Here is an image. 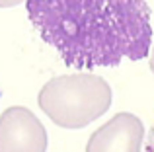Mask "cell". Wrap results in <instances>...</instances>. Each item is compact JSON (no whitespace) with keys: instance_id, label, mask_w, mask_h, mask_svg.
Segmentation results:
<instances>
[{"instance_id":"obj_2","label":"cell","mask_w":154,"mask_h":152,"mask_svg":"<svg viewBox=\"0 0 154 152\" xmlns=\"http://www.w3.org/2000/svg\"><path fill=\"white\" fill-rule=\"evenodd\" d=\"M39 107L55 125L82 129L111 105V88L102 76L64 74L49 80L39 92Z\"/></svg>"},{"instance_id":"obj_5","label":"cell","mask_w":154,"mask_h":152,"mask_svg":"<svg viewBox=\"0 0 154 152\" xmlns=\"http://www.w3.org/2000/svg\"><path fill=\"white\" fill-rule=\"evenodd\" d=\"M146 152H154V125H152L150 133L146 137Z\"/></svg>"},{"instance_id":"obj_4","label":"cell","mask_w":154,"mask_h":152,"mask_svg":"<svg viewBox=\"0 0 154 152\" xmlns=\"http://www.w3.org/2000/svg\"><path fill=\"white\" fill-rule=\"evenodd\" d=\"M144 125L133 113H117L90 137L86 152H140Z\"/></svg>"},{"instance_id":"obj_3","label":"cell","mask_w":154,"mask_h":152,"mask_svg":"<svg viewBox=\"0 0 154 152\" xmlns=\"http://www.w3.org/2000/svg\"><path fill=\"white\" fill-rule=\"evenodd\" d=\"M47 131L27 107L14 105L0 115V152H45Z\"/></svg>"},{"instance_id":"obj_7","label":"cell","mask_w":154,"mask_h":152,"mask_svg":"<svg viewBox=\"0 0 154 152\" xmlns=\"http://www.w3.org/2000/svg\"><path fill=\"white\" fill-rule=\"evenodd\" d=\"M150 70L154 74V43H152V51H150Z\"/></svg>"},{"instance_id":"obj_1","label":"cell","mask_w":154,"mask_h":152,"mask_svg":"<svg viewBox=\"0 0 154 152\" xmlns=\"http://www.w3.org/2000/svg\"><path fill=\"white\" fill-rule=\"evenodd\" d=\"M33 27L78 70L143 61L152 45L146 0H26Z\"/></svg>"},{"instance_id":"obj_6","label":"cell","mask_w":154,"mask_h":152,"mask_svg":"<svg viewBox=\"0 0 154 152\" xmlns=\"http://www.w3.org/2000/svg\"><path fill=\"white\" fill-rule=\"evenodd\" d=\"M22 2H26V0H0V8H12V6H18Z\"/></svg>"}]
</instances>
